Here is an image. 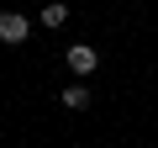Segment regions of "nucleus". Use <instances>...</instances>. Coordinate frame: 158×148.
<instances>
[{
    "label": "nucleus",
    "instance_id": "1",
    "mask_svg": "<svg viewBox=\"0 0 158 148\" xmlns=\"http://www.w3.org/2000/svg\"><path fill=\"white\" fill-rule=\"evenodd\" d=\"M27 32H32V21L21 16V11H0V42H27Z\"/></svg>",
    "mask_w": 158,
    "mask_h": 148
},
{
    "label": "nucleus",
    "instance_id": "2",
    "mask_svg": "<svg viewBox=\"0 0 158 148\" xmlns=\"http://www.w3.org/2000/svg\"><path fill=\"white\" fill-rule=\"evenodd\" d=\"M95 63H100V53H95L90 42H74V48H69V69H74V74H95Z\"/></svg>",
    "mask_w": 158,
    "mask_h": 148
},
{
    "label": "nucleus",
    "instance_id": "3",
    "mask_svg": "<svg viewBox=\"0 0 158 148\" xmlns=\"http://www.w3.org/2000/svg\"><path fill=\"white\" fill-rule=\"evenodd\" d=\"M37 21H42V27L53 32V27H63V21H69V6H63V0H48V6L37 11Z\"/></svg>",
    "mask_w": 158,
    "mask_h": 148
},
{
    "label": "nucleus",
    "instance_id": "4",
    "mask_svg": "<svg viewBox=\"0 0 158 148\" xmlns=\"http://www.w3.org/2000/svg\"><path fill=\"white\" fill-rule=\"evenodd\" d=\"M63 106H69V111H85V106H90V85H69V90H63Z\"/></svg>",
    "mask_w": 158,
    "mask_h": 148
}]
</instances>
